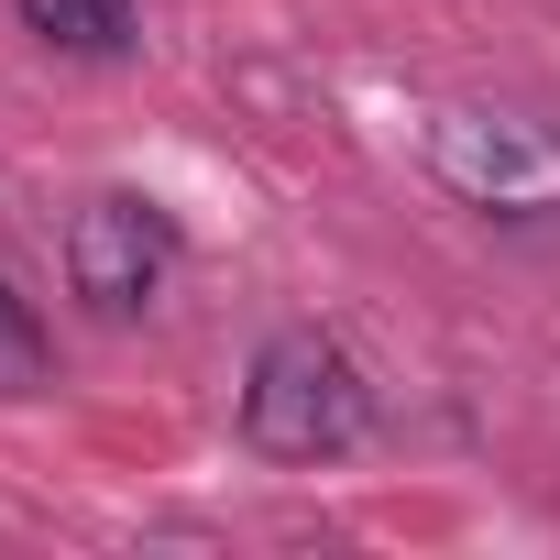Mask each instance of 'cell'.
<instances>
[{"instance_id":"1","label":"cell","mask_w":560,"mask_h":560,"mask_svg":"<svg viewBox=\"0 0 560 560\" xmlns=\"http://www.w3.org/2000/svg\"><path fill=\"white\" fill-rule=\"evenodd\" d=\"M242 440L264 462H341L363 440V374L330 330H275L242 374Z\"/></svg>"},{"instance_id":"2","label":"cell","mask_w":560,"mask_h":560,"mask_svg":"<svg viewBox=\"0 0 560 560\" xmlns=\"http://www.w3.org/2000/svg\"><path fill=\"white\" fill-rule=\"evenodd\" d=\"M429 165L462 209L516 220V231H560V132L516 121V110H440Z\"/></svg>"},{"instance_id":"3","label":"cell","mask_w":560,"mask_h":560,"mask_svg":"<svg viewBox=\"0 0 560 560\" xmlns=\"http://www.w3.org/2000/svg\"><path fill=\"white\" fill-rule=\"evenodd\" d=\"M165 264H176V231H165V209L132 198V187H110V198H89V209L67 220V287H78L100 319L154 308Z\"/></svg>"},{"instance_id":"4","label":"cell","mask_w":560,"mask_h":560,"mask_svg":"<svg viewBox=\"0 0 560 560\" xmlns=\"http://www.w3.org/2000/svg\"><path fill=\"white\" fill-rule=\"evenodd\" d=\"M23 23H34L56 56H121L132 23H143V0H23Z\"/></svg>"},{"instance_id":"5","label":"cell","mask_w":560,"mask_h":560,"mask_svg":"<svg viewBox=\"0 0 560 560\" xmlns=\"http://www.w3.org/2000/svg\"><path fill=\"white\" fill-rule=\"evenodd\" d=\"M45 374H56V341H45V319L12 298V275H0V396H45Z\"/></svg>"}]
</instances>
